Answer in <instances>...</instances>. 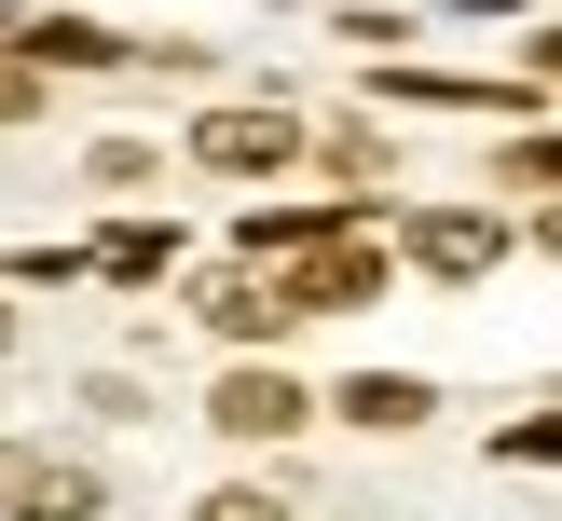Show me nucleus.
Segmentation results:
<instances>
[{"mask_svg":"<svg viewBox=\"0 0 562 521\" xmlns=\"http://www.w3.org/2000/svg\"><path fill=\"white\" fill-rule=\"evenodd\" d=\"M192 165L274 179V165H302V110H206V124H192Z\"/></svg>","mask_w":562,"mask_h":521,"instance_id":"obj_1","label":"nucleus"},{"mask_svg":"<svg viewBox=\"0 0 562 521\" xmlns=\"http://www.w3.org/2000/svg\"><path fill=\"white\" fill-rule=\"evenodd\" d=\"M398 247H412L426 274H494V261H508V219H481V206H412Z\"/></svg>","mask_w":562,"mask_h":521,"instance_id":"obj_2","label":"nucleus"},{"mask_svg":"<svg viewBox=\"0 0 562 521\" xmlns=\"http://www.w3.org/2000/svg\"><path fill=\"white\" fill-rule=\"evenodd\" d=\"M302 316V288H289V261H247V274H206V329H220V343H274V329H289Z\"/></svg>","mask_w":562,"mask_h":521,"instance_id":"obj_3","label":"nucleus"},{"mask_svg":"<svg viewBox=\"0 0 562 521\" xmlns=\"http://www.w3.org/2000/svg\"><path fill=\"white\" fill-rule=\"evenodd\" d=\"M289 288H302V316H344V302L384 288V247H357V219H344V234H316V247L289 261Z\"/></svg>","mask_w":562,"mask_h":521,"instance_id":"obj_4","label":"nucleus"},{"mask_svg":"<svg viewBox=\"0 0 562 521\" xmlns=\"http://www.w3.org/2000/svg\"><path fill=\"white\" fill-rule=\"evenodd\" d=\"M302 411H316V398H302L289 371H234V384L206 398V426H220V439H289Z\"/></svg>","mask_w":562,"mask_h":521,"instance_id":"obj_5","label":"nucleus"},{"mask_svg":"<svg viewBox=\"0 0 562 521\" xmlns=\"http://www.w3.org/2000/svg\"><path fill=\"white\" fill-rule=\"evenodd\" d=\"M97 466H14V521H97Z\"/></svg>","mask_w":562,"mask_h":521,"instance_id":"obj_6","label":"nucleus"},{"mask_svg":"<svg viewBox=\"0 0 562 521\" xmlns=\"http://www.w3.org/2000/svg\"><path fill=\"white\" fill-rule=\"evenodd\" d=\"M344 411H357V426H426L439 398H426L412 371H357V384H344Z\"/></svg>","mask_w":562,"mask_h":521,"instance_id":"obj_7","label":"nucleus"},{"mask_svg":"<svg viewBox=\"0 0 562 521\" xmlns=\"http://www.w3.org/2000/svg\"><path fill=\"white\" fill-rule=\"evenodd\" d=\"M27 55H42V69H110L124 42H110V27H82V14H42V27H27Z\"/></svg>","mask_w":562,"mask_h":521,"instance_id":"obj_8","label":"nucleus"},{"mask_svg":"<svg viewBox=\"0 0 562 521\" xmlns=\"http://www.w3.org/2000/svg\"><path fill=\"white\" fill-rule=\"evenodd\" d=\"M192 521H289V494H261V480H220Z\"/></svg>","mask_w":562,"mask_h":521,"instance_id":"obj_9","label":"nucleus"},{"mask_svg":"<svg viewBox=\"0 0 562 521\" xmlns=\"http://www.w3.org/2000/svg\"><path fill=\"white\" fill-rule=\"evenodd\" d=\"M27 110H42V55L14 42V55H0V124H27Z\"/></svg>","mask_w":562,"mask_h":521,"instance_id":"obj_10","label":"nucleus"},{"mask_svg":"<svg viewBox=\"0 0 562 521\" xmlns=\"http://www.w3.org/2000/svg\"><path fill=\"white\" fill-rule=\"evenodd\" d=\"M97 261H110V274H165V234H151V219H124V234H110Z\"/></svg>","mask_w":562,"mask_h":521,"instance_id":"obj_11","label":"nucleus"},{"mask_svg":"<svg viewBox=\"0 0 562 521\" xmlns=\"http://www.w3.org/2000/svg\"><path fill=\"white\" fill-rule=\"evenodd\" d=\"M508 466H562V411H536V426H508Z\"/></svg>","mask_w":562,"mask_h":521,"instance_id":"obj_12","label":"nucleus"},{"mask_svg":"<svg viewBox=\"0 0 562 521\" xmlns=\"http://www.w3.org/2000/svg\"><path fill=\"white\" fill-rule=\"evenodd\" d=\"M536 69H549V82H562V27H549V42H536Z\"/></svg>","mask_w":562,"mask_h":521,"instance_id":"obj_13","label":"nucleus"},{"mask_svg":"<svg viewBox=\"0 0 562 521\" xmlns=\"http://www.w3.org/2000/svg\"><path fill=\"white\" fill-rule=\"evenodd\" d=\"M549 261H562V206H549Z\"/></svg>","mask_w":562,"mask_h":521,"instance_id":"obj_14","label":"nucleus"},{"mask_svg":"<svg viewBox=\"0 0 562 521\" xmlns=\"http://www.w3.org/2000/svg\"><path fill=\"white\" fill-rule=\"evenodd\" d=\"M467 14H508V0H467Z\"/></svg>","mask_w":562,"mask_h":521,"instance_id":"obj_15","label":"nucleus"},{"mask_svg":"<svg viewBox=\"0 0 562 521\" xmlns=\"http://www.w3.org/2000/svg\"><path fill=\"white\" fill-rule=\"evenodd\" d=\"M0 343H14V302H0Z\"/></svg>","mask_w":562,"mask_h":521,"instance_id":"obj_16","label":"nucleus"}]
</instances>
